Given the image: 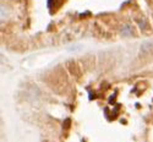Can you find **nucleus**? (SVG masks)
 I'll list each match as a JSON object with an SVG mask.
<instances>
[{
	"label": "nucleus",
	"instance_id": "f257e3e1",
	"mask_svg": "<svg viewBox=\"0 0 153 142\" xmlns=\"http://www.w3.org/2000/svg\"><path fill=\"white\" fill-rule=\"evenodd\" d=\"M120 32H121L123 36L129 37V36L132 34V28H131V26H130V25H124L123 27H121V30H120Z\"/></svg>",
	"mask_w": 153,
	"mask_h": 142
},
{
	"label": "nucleus",
	"instance_id": "f03ea898",
	"mask_svg": "<svg viewBox=\"0 0 153 142\" xmlns=\"http://www.w3.org/2000/svg\"><path fill=\"white\" fill-rule=\"evenodd\" d=\"M140 27H141V28H146V22L145 21H140Z\"/></svg>",
	"mask_w": 153,
	"mask_h": 142
}]
</instances>
